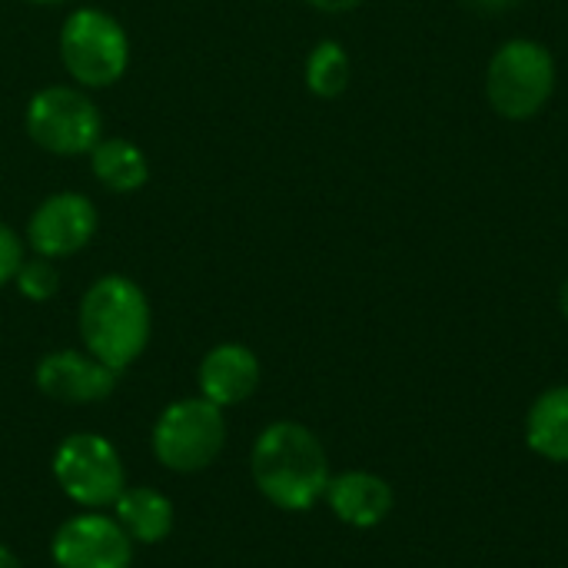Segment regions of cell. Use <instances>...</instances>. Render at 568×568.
<instances>
[{
	"label": "cell",
	"mask_w": 568,
	"mask_h": 568,
	"mask_svg": "<svg viewBox=\"0 0 568 568\" xmlns=\"http://www.w3.org/2000/svg\"><path fill=\"white\" fill-rule=\"evenodd\" d=\"M60 60L77 87L103 90L113 87L130 67V37L113 13L80 7L60 27Z\"/></svg>",
	"instance_id": "obj_3"
},
{
	"label": "cell",
	"mask_w": 568,
	"mask_h": 568,
	"mask_svg": "<svg viewBox=\"0 0 568 568\" xmlns=\"http://www.w3.org/2000/svg\"><path fill=\"white\" fill-rule=\"evenodd\" d=\"M23 123L27 136L53 156H80L103 140L100 106L83 93V87L53 83L37 90L27 103Z\"/></svg>",
	"instance_id": "obj_5"
},
{
	"label": "cell",
	"mask_w": 568,
	"mask_h": 568,
	"mask_svg": "<svg viewBox=\"0 0 568 568\" xmlns=\"http://www.w3.org/2000/svg\"><path fill=\"white\" fill-rule=\"evenodd\" d=\"M100 216L83 193H53L27 220V246L43 260H67L97 236Z\"/></svg>",
	"instance_id": "obj_8"
},
{
	"label": "cell",
	"mask_w": 568,
	"mask_h": 568,
	"mask_svg": "<svg viewBox=\"0 0 568 568\" xmlns=\"http://www.w3.org/2000/svg\"><path fill=\"white\" fill-rule=\"evenodd\" d=\"M27 3H33V7H50V3H63V0H27Z\"/></svg>",
	"instance_id": "obj_23"
},
{
	"label": "cell",
	"mask_w": 568,
	"mask_h": 568,
	"mask_svg": "<svg viewBox=\"0 0 568 568\" xmlns=\"http://www.w3.org/2000/svg\"><path fill=\"white\" fill-rule=\"evenodd\" d=\"M516 3H523V0H469V7H476V10H483V13H506V10H513Z\"/></svg>",
	"instance_id": "obj_20"
},
{
	"label": "cell",
	"mask_w": 568,
	"mask_h": 568,
	"mask_svg": "<svg viewBox=\"0 0 568 568\" xmlns=\"http://www.w3.org/2000/svg\"><path fill=\"white\" fill-rule=\"evenodd\" d=\"M333 516L353 529H373L379 526L393 509V489L383 476L366 469H349L339 476H329L326 496Z\"/></svg>",
	"instance_id": "obj_12"
},
{
	"label": "cell",
	"mask_w": 568,
	"mask_h": 568,
	"mask_svg": "<svg viewBox=\"0 0 568 568\" xmlns=\"http://www.w3.org/2000/svg\"><path fill=\"white\" fill-rule=\"evenodd\" d=\"M260 386V359L250 346H213L200 363V396L213 406H240Z\"/></svg>",
	"instance_id": "obj_11"
},
{
	"label": "cell",
	"mask_w": 568,
	"mask_h": 568,
	"mask_svg": "<svg viewBox=\"0 0 568 568\" xmlns=\"http://www.w3.org/2000/svg\"><path fill=\"white\" fill-rule=\"evenodd\" d=\"M90 170L110 193H136L150 180L146 153L126 136H103L90 150Z\"/></svg>",
	"instance_id": "obj_14"
},
{
	"label": "cell",
	"mask_w": 568,
	"mask_h": 568,
	"mask_svg": "<svg viewBox=\"0 0 568 568\" xmlns=\"http://www.w3.org/2000/svg\"><path fill=\"white\" fill-rule=\"evenodd\" d=\"M113 509H116L113 519L140 546H156L173 529V503L163 493L150 489V486L123 489V496L113 503Z\"/></svg>",
	"instance_id": "obj_13"
},
{
	"label": "cell",
	"mask_w": 568,
	"mask_h": 568,
	"mask_svg": "<svg viewBox=\"0 0 568 568\" xmlns=\"http://www.w3.org/2000/svg\"><path fill=\"white\" fill-rule=\"evenodd\" d=\"M23 260H27L23 256V240L7 223H0V286L13 283Z\"/></svg>",
	"instance_id": "obj_18"
},
{
	"label": "cell",
	"mask_w": 568,
	"mask_h": 568,
	"mask_svg": "<svg viewBox=\"0 0 568 568\" xmlns=\"http://www.w3.org/2000/svg\"><path fill=\"white\" fill-rule=\"evenodd\" d=\"M559 310H562V316H566L568 323V280L562 283V293H559Z\"/></svg>",
	"instance_id": "obj_22"
},
{
	"label": "cell",
	"mask_w": 568,
	"mask_h": 568,
	"mask_svg": "<svg viewBox=\"0 0 568 568\" xmlns=\"http://www.w3.org/2000/svg\"><path fill=\"white\" fill-rule=\"evenodd\" d=\"M13 283H17V293H20L23 300H30V303H47V300L57 293L60 276H57L53 260L33 256V260H23V263H20Z\"/></svg>",
	"instance_id": "obj_17"
},
{
	"label": "cell",
	"mask_w": 568,
	"mask_h": 568,
	"mask_svg": "<svg viewBox=\"0 0 568 568\" xmlns=\"http://www.w3.org/2000/svg\"><path fill=\"white\" fill-rule=\"evenodd\" d=\"M256 489L286 513L313 509L329 486L323 443L300 423H273L260 433L250 456Z\"/></svg>",
	"instance_id": "obj_1"
},
{
	"label": "cell",
	"mask_w": 568,
	"mask_h": 568,
	"mask_svg": "<svg viewBox=\"0 0 568 568\" xmlns=\"http://www.w3.org/2000/svg\"><path fill=\"white\" fill-rule=\"evenodd\" d=\"M306 3L323 10V13H346V10H356L363 0H306Z\"/></svg>",
	"instance_id": "obj_19"
},
{
	"label": "cell",
	"mask_w": 568,
	"mask_h": 568,
	"mask_svg": "<svg viewBox=\"0 0 568 568\" xmlns=\"http://www.w3.org/2000/svg\"><path fill=\"white\" fill-rule=\"evenodd\" d=\"M0 568H20V559L7 546H0Z\"/></svg>",
	"instance_id": "obj_21"
},
{
	"label": "cell",
	"mask_w": 568,
	"mask_h": 568,
	"mask_svg": "<svg viewBox=\"0 0 568 568\" xmlns=\"http://www.w3.org/2000/svg\"><path fill=\"white\" fill-rule=\"evenodd\" d=\"M116 376L120 373H113L110 366H103L100 359L80 349H57L37 363V389L47 399L67 406H87L106 399L116 389Z\"/></svg>",
	"instance_id": "obj_10"
},
{
	"label": "cell",
	"mask_w": 568,
	"mask_h": 568,
	"mask_svg": "<svg viewBox=\"0 0 568 568\" xmlns=\"http://www.w3.org/2000/svg\"><path fill=\"white\" fill-rule=\"evenodd\" d=\"M349 57L339 40H320L306 57V87L320 100H333L349 87Z\"/></svg>",
	"instance_id": "obj_16"
},
{
	"label": "cell",
	"mask_w": 568,
	"mask_h": 568,
	"mask_svg": "<svg viewBox=\"0 0 568 568\" xmlns=\"http://www.w3.org/2000/svg\"><path fill=\"white\" fill-rule=\"evenodd\" d=\"M53 479L77 506L100 513L126 489L123 459L110 439L97 433H73L53 453Z\"/></svg>",
	"instance_id": "obj_7"
},
{
	"label": "cell",
	"mask_w": 568,
	"mask_h": 568,
	"mask_svg": "<svg viewBox=\"0 0 568 568\" xmlns=\"http://www.w3.org/2000/svg\"><path fill=\"white\" fill-rule=\"evenodd\" d=\"M226 446L223 409L210 399H176L153 426V456L170 473H203Z\"/></svg>",
	"instance_id": "obj_6"
},
{
	"label": "cell",
	"mask_w": 568,
	"mask_h": 568,
	"mask_svg": "<svg viewBox=\"0 0 568 568\" xmlns=\"http://www.w3.org/2000/svg\"><path fill=\"white\" fill-rule=\"evenodd\" d=\"M526 443L549 463H568V386L546 389L526 416Z\"/></svg>",
	"instance_id": "obj_15"
},
{
	"label": "cell",
	"mask_w": 568,
	"mask_h": 568,
	"mask_svg": "<svg viewBox=\"0 0 568 568\" xmlns=\"http://www.w3.org/2000/svg\"><path fill=\"white\" fill-rule=\"evenodd\" d=\"M77 326L83 349L113 373H123L143 356L150 343V300L126 276H100L80 300Z\"/></svg>",
	"instance_id": "obj_2"
},
{
	"label": "cell",
	"mask_w": 568,
	"mask_h": 568,
	"mask_svg": "<svg viewBox=\"0 0 568 568\" xmlns=\"http://www.w3.org/2000/svg\"><path fill=\"white\" fill-rule=\"evenodd\" d=\"M556 90V60L552 53L529 37L506 40L486 70V97L493 110L506 120L536 116Z\"/></svg>",
	"instance_id": "obj_4"
},
{
	"label": "cell",
	"mask_w": 568,
	"mask_h": 568,
	"mask_svg": "<svg viewBox=\"0 0 568 568\" xmlns=\"http://www.w3.org/2000/svg\"><path fill=\"white\" fill-rule=\"evenodd\" d=\"M57 568H130L133 539L103 513H80L67 519L50 542Z\"/></svg>",
	"instance_id": "obj_9"
}]
</instances>
